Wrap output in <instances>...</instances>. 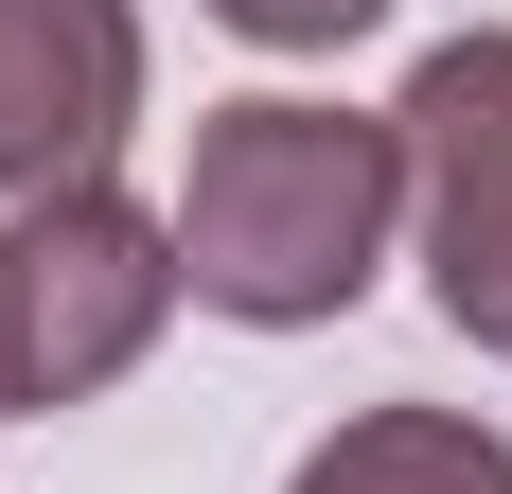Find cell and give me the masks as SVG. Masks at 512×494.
I'll list each match as a JSON object with an SVG mask.
<instances>
[{"mask_svg": "<svg viewBox=\"0 0 512 494\" xmlns=\"http://www.w3.org/2000/svg\"><path fill=\"white\" fill-rule=\"evenodd\" d=\"M177 300L230 318V336H318L389 283L407 247V124L336 89H230L195 106V159H177Z\"/></svg>", "mask_w": 512, "mask_h": 494, "instance_id": "cell-1", "label": "cell"}, {"mask_svg": "<svg viewBox=\"0 0 512 494\" xmlns=\"http://www.w3.org/2000/svg\"><path fill=\"white\" fill-rule=\"evenodd\" d=\"M159 336H177V230L124 177H71V195L0 212V424L106 406Z\"/></svg>", "mask_w": 512, "mask_h": 494, "instance_id": "cell-2", "label": "cell"}, {"mask_svg": "<svg viewBox=\"0 0 512 494\" xmlns=\"http://www.w3.org/2000/svg\"><path fill=\"white\" fill-rule=\"evenodd\" d=\"M407 124V247H424V300H442V336L495 353L512 371V18L442 36L389 89Z\"/></svg>", "mask_w": 512, "mask_h": 494, "instance_id": "cell-3", "label": "cell"}, {"mask_svg": "<svg viewBox=\"0 0 512 494\" xmlns=\"http://www.w3.org/2000/svg\"><path fill=\"white\" fill-rule=\"evenodd\" d=\"M142 124V0H0V212L106 177Z\"/></svg>", "mask_w": 512, "mask_h": 494, "instance_id": "cell-4", "label": "cell"}, {"mask_svg": "<svg viewBox=\"0 0 512 494\" xmlns=\"http://www.w3.org/2000/svg\"><path fill=\"white\" fill-rule=\"evenodd\" d=\"M283 494H512V442L477 406H354L336 442L283 459Z\"/></svg>", "mask_w": 512, "mask_h": 494, "instance_id": "cell-5", "label": "cell"}, {"mask_svg": "<svg viewBox=\"0 0 512 494\" xmlns=\"http://www.w3.org/2000/svg\"><path fill=\"white\" fill-rule=\"evenodd\" d=\"M212 18H230L248 53H354V36H389L407 0H212Z\"/></svg>", "mask_w": 512, "mask_h": 494, "instance_id": "cell-6", "label": "cell"}]
</instances>
